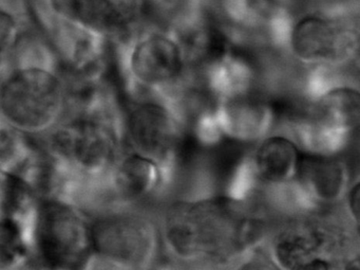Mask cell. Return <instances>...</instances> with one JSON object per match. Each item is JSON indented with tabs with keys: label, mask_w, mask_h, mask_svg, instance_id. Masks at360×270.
Segmentation results:
<instances>
[{
	"label": "cell",
	"mask_w": 360,
	"mask_h": 270,
	"mask_svg": "<svg viewBox=\"0 0 360 270\" xmlns=\"http://www.w3.org/2000/svg\"><path fill=\"white\" fill-rule=\"evenodd\" d=\"M66 109V86L48 67H20L0 84V117L24 134L51 130Z\"/></svg>",
	"instance_id": "3957f363"
},
{
	"label": "cell",
	"mask_w": 360,
	"mask_h": 270,
	"mask_svg": "<svg viewBox=\"0 0 360 270\" xmlns=\"http://www.w3.org/2000/svg\"><path fill=\"white\" fill-rule=\"evenodd\" d=\"M343 202L345 204L349 217L358 225V209H359V180L356 177L355 180L352 181L347 188Z\"/></svg>",
	"instance_id": "2e32d148"
},
{
	"label": "cell",
	"mask_w": 360,
	"mask_h": 270,
	"mask_svg": "<svg viewBox=\"0 0 360 270\" xmlns=\"http://www.w3.org/2000/svg\"><path fill=\"white\" fill-rule=\"evenodd\" d=\"M269 232L260 212L224 193L172 204L161 240L180 261L225 264L256 250Z\"/></svg>",
	"instance_id": "6da1fadb"
},
{
	"label": "cell",
	"mask_w": 360,
	"mask_h": 270,
	"mask_svg": "<svg viewBox=\"0 0 360 270\" xmlns=\"http://www.w3.org/2000/svg\"><path fill=\"white\" fill-rule=\"evenodd\" d=\"M24 133L0 125V168L13 170L28 158V147L20 135Z\"/></svg>",
	"instance_id": "5bb4252c"
},
{
	"label": "cell",
	"mask_w": 360,
	"mask_h": 270,
	"mask_svg": "<svg viewBox=\"0 0 360 270\" xmlns=\"http://www.w3.org/2000/svg\"><path fill=\"white\" fill-rule=\"evenodd\" d=\"M358 177V176H357ZM345 154H326L303 149L292 187L309 209H330L345 200L354 180Z\"/></svg>",
	"instance_id": "30bf717a"
},
{
	"label": "cell",
	"mask_w": 360,
	"mask_h": 270,
	"mask_svg": "<svg viewBox=\"0 0 360 270\" xmlns=\"http://www.w3.org/2000/svg\"><path fill=\"white\" fill-rule=\"evenodd\" d=\"M255 145L250 154L252 176L269 188L292 185L303 151L295 136L269 133Z\"/></svg>",
	"instance_id": "8fae6325"
},
{
	"label": "cell",
	"mask_w": 360,
	"mask_h": 270,
	"mask_svg": "<svg viewBox=\"0 0 360 270\" xmlns=\"http://www.w3.org/2000/svg\"><path fill=\"white\" fill-rule=\"evenodd\" d=\"M165 168L151 158L131 152L113 166V185L126 202H142L153 197L165 183Z\"/></svg>",
	"instance_id": "4fadbf2b"
},
{
	"label": "cell",
	"mask_w": 360,
	"mask_h": 270,
	"mask_svg": "<svg viewBox=\"0 0 360 270\" xmlns=\"http://www.w3.org/2000/svg\"><path fill=\"white\" fill-rule=\"evenodd\" d=\"M128 75L150 94L170 101L184 85L187 63L176 35L149 32L139 37L127 54Z\"/></svg>",
	"instance_id": "8992f818"
},
{
	"label": "cell",
	"mask_w": 360,
	"mask_h": 270,
	"mask_svg": "<svg viewBox=\"0 0 360 270\" xmlns=\"http://www.w3.org/2000/svg\"><path fill=\"white\" fill-rule=\"evenodd\" d=\"M20 42L18 20L11 12L0 6V71L9 64Z\"/></svg>",
	"instance_id": "9a60e30c"
},
{
	"label": "cell",
	"mask_w": 360,
	"mask_h": 270,
	"mask_svg": "<svg viewBox=\"0 0 360 270\" xmlns=\"http://www.w3.org/2000/svg\"><path fill=\"white\" fill-rule=\"evenodd\" d=\"M288 47L307 66H345L358 58L359 29L347 18L307 14L290 28Z\"/></svg>",
	"instance_id": "5b68a950"
},
{
	"label": "cell",
	"mask_w": 360,
	"mask_h": 270,
	"mask_svg": "<svg viewBox=\"0 0 360 270\" xmlns=\"http://www.w3.org/2000/svg\"><path fill=\"white\" fill-rule=\"evenodd\" d=\"M94 255L108 263L140 267L151 263L161 242L155 223L136 213L103 215L90 225Z\"/></svg>",
	"instance_id": "52a82bcc"
},
{
	"label": "cell",
	"mask_w": 360,
	"mask_h": 270,
	"mask_svg": "<svg viewBox=\"0 0 360 270\" xmlns=\"http://www.w3.org/2000/svg\"><path fill=\"white\" fill-rule=\"evenodd\" d=\"M54 153L86 174H101L115 166L119 139L109 122L79 117L58 128L52 138Z\"/></svg>",
	"instance_id": "9c48e42d"
},
{
	"label": "cell",
	"mask_w": 360,
	"mask_h": 270,
	"mask_svg": "<svg viewBox=\"0 0 360 270\" xmlns=\"http://www.w3.org/2000/svg\"><path fill=\"white\" fill-rule=\"evenodd\" d=\"M358 228L328 209L290 217L271 230L274 264L292 270L334 269L358 264Z\"/></svg>",
	"instance_id": "7a4b0ae2"
},
{
	"label": "cell",
	"mask_w": 360,
	"mask_h": 270,
	"mask_svg": "<svg viewBox=\"0 0 360 270\" xmlns=\"http://www.w3.org/2000/svg\"><path fill=\"white\" fill-rule=\"evenodd\" d=\"M186 126L174 103L153 96L134 104L125 122L132 152L159 162L167 174Z\"/></svg>",
	"instance_id": "ba28073f"
},
{
	"label": "cell",
	"mask_w": 360,
	"mask_h": 270,
	"mask_svg": "<svg viewBox=\"0 0 360 270\" xmlns=\"http://www.w3.org/2000/svg\"><path fill=\"white\" fill-rule=\"evenodd\" d=\"M47 3L63 20L104 39H124L131 35L115 0H47Z\"/></svg>",
	"instance_id": "7c38bea8"
},
{
	"label": "cell",
	"mask_w": 360,
	"mask_h": 270,
	"mask_svg": "<svg viewBox=\"0 0 360 270\" xmlns=\"http://www.w3.org/2000/svg\"><path fill=\"white\" fill-rule=\"evenodd\" d=\"M33 242L41 262L58 269L84 267L94 255L89 223L62 200H46L35 211Z\"/></svg>",
	"instance_id": "277c9868"
}]
</instances>
